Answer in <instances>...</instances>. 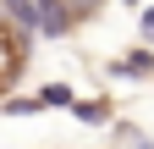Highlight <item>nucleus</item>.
<instances>
[{"instance_id":"f257e3e1","label":"nucleus","mask_w":154,"mask_h":149,"mask_svg":"<svg viewBox=\"0 0 154 149\" xmlns=\"http://www.w3.org/2000/svg\"><path fill=\"white\" fill-rule=\"evenodd\" d=\"M22 72H28V33H22V22L0 17V100L22 83Z\"/></svg>"},{"instance_id":"f03ea898","label":"nucleus","mask_w":154,"mask_h":149,"mask_svg":"<svg viewBox=\"0 0 154 149\" xmlns=\"http://www.w3.org/2000/svg\"><path fill=\"white\" fill-rule=\"evenodd\" d=\"M116 72H121V78H149V72H154V50H132V55H121V66H116Z\"/></svg>"},{"instance_id":"7ed1b4c3","label":"nucleus","mask_w":154,"mask_h":149,"mask_svg":"<svg viewBox=\"0 0 154 149\" xmlns=\"http://www.w3.org/2000/svg\"><path fill=\"white\" fill-rule=\"evenodd\" d=\"M72 110H77V122H88V127L110 122V100H72Z\"/></svg>"},{"instance_id":"20e7f679","label":"nucleus","mask_w":154,"mask_h":149,"mask_svg":"<svg viewBox=\"0 0 154 149\" xmlns=\"http://www.w3.org/2000/svg\"><path fill=\"white\" fill-rule=\"evenodd\" d=\"M38 105H72V88L66 83H50L44 94H38Z\"/></svg>"},{"instance_id":"39448f33","label":"nucleus","mask_w":154,"mask_h":149,"mask_svg":"<svg viewBox=\"0 0 154 149\" xmlns=\"http://www.w3.org/2000/svg\"><path fill=\"white\" fill-rule=\"evenodd\" d=\"M143 39H154V6H143Z\"/></svg>"}]
</instances>
